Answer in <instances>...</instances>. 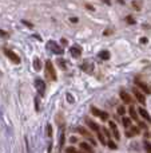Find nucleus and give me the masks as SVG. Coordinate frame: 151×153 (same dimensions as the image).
Listing matches in <instances>:
<instances>
[{"label": "nucleus", "mask_w": 151, "mask_h": 153, "mask_svg": "<svg viewBox=\"0 0 151 153\" xmlns=\"http://www.w3.org/2000/svg\"><path fill=\"white\" fill-rule=\"evenodd\" d=\"M45 76L51 81H56V71L54 69V65L50 61H47V63H45Z\"/></svg>", "instance_id": "obj_1"}, {"label": "nucleus", "mask_w": 151, "mask_h": 153, "mask_svg": "<svg viewBox=\"0 0 151 153\" xmlns=\"http://www.w3.org/2000/svg\"><path fill=\"white\" fill-rule=\"evenodd\" d=\"M76 132L79 133V134H82L83 137H86V138H87V140L90 141V143L92 144L94 146L96 145V141L94 140V138H92V136H91V133L88 132V130L86 129V128H83V126H78V128H76Z\"/></svg>", "instance_id": "obj_2"}, {"label": "nucleus", "mask_w": 151, "mask_h": 153, "mask_svg": "<svg viewBox=\"0 0 151 153\" xmlns=\"http://www.w3.org/2000/svg\"><path fill=\"white\" fill-rule=\"evenodd\" d=\"M91 113H92L95 117H99L102 121H107V120H108V113H106V111H103V110H100V109L95 108V106H92V108H91Z\"/></svg>", "instance_id": "obj_3"}, {"label": "nucleus", "mask_w": 151, "mask_h": 153, "mask_svg": "<svg viewBox=\"0 0 151 153\" xmlns=\"http://www.w3.org/2000/svg\"><path fill=\"white\" fill-rule=\"evenodd\" d=\"M4 54L11 59V61L13 62V63H16V65L20 63V58H19V55H18V54H15L13 51L8 50V48H4Z\"/></svg>", "instance_id": "obj_4"}, {"label": "nucleus", "mask_w": 151, "mask_h": 153, "mask_svg": "<svg viewBox=\"0 0 151 153\" xmlns=\"http://www.w3.org/2000/svg\"><path fill=\"white\" fill-rule=\"evenodd\" d=\"M110 129H111V132H112V136L115 137V140H120V133H119V130H118V126H117V124H115L114 121H110Z\"/></svg>", "instance_id": "obj_5"}, {"label": "nucleus", "mask_w": 151, "mask_h": 153, "mask_svg": "<svg viewBox=\"0 0 151 153\" xmlns=\"http://www.w3.org/2000/svg\"><path fill=\"white\" fill-rule=\"evenodd\" d=\"M133 91H134V95H135L136 101H139L142 105H144V103H146V97H144L143 93H142L141 90H138V89H134Z\"/></svg>", "instance_id": "obj_6"}, {"label": "nucleus", "mask_w": 151, "mask_h": 153, "mask_svg": "<svg viewBox=\"0 0 151 153\" xmlns=\"http://www.w3.org/2000/svg\"><path fill=\"white\" fill-rule=\"evenodd\" d=\"M86 124H87V126L90 128L91 130H94L95 133H99V132H100V128H99V125L96 124V122H94L92 120L86 118Z\"/></svg>", "instance_id": "obj_7"}, {"label": "nucleus", "mask_w": 151, "mask_h": 153, "mask_svg": "<svg viewBox=\"0 0 151 153\" xmlns=\"http://www.w3.org/2000/svg\"><path fill=\"white\" fill-rule=\"evenodd\" d=\"M35 86H36L37 91L40 93V95H44V91H45V83L42 81V79H36V81H35Z\"/></svg>", "instance_id": "obj_8"}, {"label": "nucleus", "mask_w": 151, "mask_h": 153, "mask_svg": "<svg viewBox=\"0 0 151 153\" xmlns=\"http://www.w3.org/2000/svg\"><path fill=\"white\" fill-rule=\"evenodd\" d=\"M120 98H122V101L125 103H128V105H133V102H134V100L131 98V95L128 94V93H126V91H120Z\"/></svg>", "instance_id": "obj_9"}, {"label": "nucleus", "mask_w": 151, "mask_h": 153, "mask_svg": "<svg viewBox=\"0 0 151 153\" xmlns=\"http://www.w3.org/2000/svg\"><path fill=\"white\" fill-rule=\"evenodd\" d=\"M79 148H80V151L84 152V153H94V148L88 143H80Z\"/></svg>", "instance_id": "obj_10"}, {"label": "nucleus", "mask_w": 151, "mask_h": 153, "mask_svg": "<svg viewBox=\"0 0 151 153\" xmlns=\"http://www.w3.org/2000/svg\"><path fill=\"white\" fill-rule=\"evenodd\" d=\"M138 113L141 114V117H142V118H144V120H146V121L151 122V117H150L149 111H147L144 108H139V109H138Z\"/></svg>", "instance_id": "obj_11"}, {"label": "nucleus", "mask_w": 151, "mask_h": 153, "mask_svg": "<svg viewBox=\"0 0 151 153\" xmlns=\"http://www.w3.org/2000/svg\"><path fill=\"white\" fill-rule=\"evenodd\" d=\"M139 132H141V130H139L136 126H131L130 130L126 132V136H127V137H133V136H135V134H139Z\"/></svg>", "instance_id": "obj_12"}, {"label": "nucleus", "mask_w": 151, "mask_h": 153, "mask_svg": "<svg viewBox=\"0 0 151 153\" xmlns=\"http://www.w3.org/2000/svg\"><path fill=\"white\" fill-rule=\"evenodd\" d=\"M135 83H136V85H138V86H139V87H141V89H142V90H143V91H144V93H147V94H150V93H151L150 87H149V86H147V85H144V83H143V82H141V81H135Z\"/></svg>", "instance_id": "obj_13"}, {"label": "nucleus", "mask_w": 151, "mask_h": 153, "mask_svg": "<svg viewBox=\"0 0 151 153\" xmlns=\"http://www.w3.org/2000/svg\"><path fill=\"white\" fill-rule=\"evenodd\" d=\"M48 46L54 48L52 51H54L55 54H62V53H63V50H62V48L59 47V46H56V43H55V42H50V43H48Z\"/></svg>", "instance_id": "obj_14"}, {"label": "nucleus", "mask_w": 151, "mask_h": 153, "mask_svg": "<svg viewBox=\"0 0 151 153\" xmlns=\"http://www.w3.org/2000/svg\"><path fill=\"white\" fill-rule=\"evenodd\" d=\"M128 113H130L131 118L135 120V121H138V114H136V110H135V108H134V106H130V109H128Z\"/></svg>", "instance_id": "obj_15"}, {"label": "nucleus", "mask_w": 151, "mask_h": 153, "mask_svg": "<svg viewBox=\"0 0 151 153\" xmlns=\"http://www.w3.org/2000/svg\"><path fill=\"white\" fill-rule=\"evenodd\" d=\"M122 122H123V126H125L126 129H130V128H131V118L125 117V118L122 120Z\"/></svg>", "instance_id": "obj_16"}, {"label": "nucleus", "mask_w": 151, "mask_h": 153, "mask_svg": "<svg viewBox=\"0 0 151 153\" xmlns=\"http://www.w3.org/2000/svg\"><path fill=\"white\" fill-rule=\"evenodd\" d=\"M71 55L75 56V58H78V56L80 55V48L79 47H71Z\"/></svg>", "instance_id": "obj_17"}, {"label": "nucleus", "mask_w": 151, "mask_h": 153, "mask_svg": "<svg viewBox=\"0 0 151 153\" xmlns=\"http://www.w3.org/2000/svg\"><path fill=\"white\" fill-rule=\"evenodd\" d=\"M96 136H98V140L100 141V144H102V145H107V141H106V138H104V136L100 132H99V133H96Z\"/></svg>", "instance_id": "obj_18"}, {"label": "nucleus", "mask_w": 151, "mask_h": 153, "mask_svg": "<svg viewBox=\"0 0 151 153\" xmlns=\"http://www.w3.org/2000/svg\"><path fill=\"white\" fill-rule=\"evenodd\" d=\"M107 145H108V148H110V149H112V151L118 149V145H117V144H115L112 140H108V141H107Z\"/></svg>", "instance_id": "obj_19"}, {"label": "nucleus", "mask_w": 151, "mask_h": 153, "mask_svg": "<svg viewBox=\"0 0 151 153\" xmlns=\"http://www.w3.org/2000/svg\"><path fill=\"white\" fill-rule=\"evenodd\" d=\"M99 58H102V59H108V58H110V53H108V51H102V53H99Z\"/></svg>", "instance_id": "obj_20"}, {"label": "nucleus", "mask_w": 151, "mask_h": 153, "mask_svg": "<svg viewBox=\"0 0 151 153\" xmlns=\"http://www.w3.org/2000/svg\"><path fill=\"white\" fill-rule=\"evenodd\" d=\"M143 145H144V151H146L147 153H151V143H149V141H144Z\"/></svg>", "instance_id": "obj_21"}, {"label": "nucleus", "mask_w": 151, "mask_h": 153, "mask_svg": "<svg viewBox=\"0 0 151 153\" xmlns=\"http://www.w3.org/2000/svg\"><path fill=\"white\" fill-rule=\"evenodd\" d=\"M125 113H126V108L125 106H119V108H118V114H119V116H125Z\"/></svg>", "instance_id": "obj_22"}, {"label": "nucleus", "mask_w": 151, "mask_h": 153, "mask_svg": "<svg viewBox=\"0 0 151 153\" xmlns=\"http://www.w3.org/2000/svg\"><path fill=\"white\" fill-rule=\"evenodd\" d=\"M79 151H78V149H75L74 146H68V148L66 149V153H78Z\"/></svg>", "instance_id": "obj_23"}, {"label": "nucleus", "mask_w": 151, "mask_h": 153, "mask_svg": "<svg viewBox=\"0 0 151 153\" xmlns=\"http://www.w3.org/2000/svg\"><path fill=\"white\" fill-rule=\"evenodd\" d=\"M133 8H135V10H141V1H133Z\"/></svg>", "instance_id": "obj_24"}, {"label": "nucleus", "mask_w": 151, "mask_h": 153, "mask_svg": "<svg viewBox=\"0 0 151 153\" xmlns=\"http://www.w3.org/2000/svg\"><path fill=\"white\" fill-rule=\"evenodd\" d=\"M34 67H35V69H36V70H39L40 69V62H39V59H35V62H34Z\"/></svg>", "instance_id": "obj_25"}, {"label": "nucleus", "mask_w": 151, "mask_h": 153, "mask_svg": "<svg viewBox=\"0 0 151 153\" xmlns=\"http://www.w3.org/2000/svg\"><path fill=\"white\" fill-rule=\"evenodd\" d=\"M0 35H1V36H5V38H8V36H10V34H8V32L1 31V30H0Z\"/></svg>", "instance_id": "obj_26"}, {"label": "nucleus", "mask_w": 151, "mask_h": 153, "mask_svg": "<svg viewBox=\"0 0 151 153\" xmlns=\"http://www.w3.org/2000/svg\"><path fill=\"white\" fill-rule=\"evenodd\" d=\"M103 132H104V134H106L107 136V137H111V134H110V130H107V129H103Z\"/></svg>", "instance_id": "obj_27"}, {"label": "nucleus", "mask_w": 151, "mask_h": 153, "mask_svg": "<svg viewBox=\"0 0 151 153\" xmlns=\"http://www.w3.org/2000/svg\"><path fill=\"white\" fill-rule=\"evenodd\" d=\"M47 129H48V136H50V137H51V134H52V129H51V126H50V125H48V126H47Z\"/></svg>", "instance_id": "obj_28"}, {"label": "nucleus", "mask_w": 151, "mask_h": 153, "mask_svg": "<svg viewBox=\"0 0 151 153\" xmlns=\"http://www.w3.org/2000/svg\"><path fill=\"white\" fill-rule=\"evenodd\" d=\"M127 22H128V23H134V19H131V16H128V18H127Z\"/></svg>", "instance_id": "obj_29"}, {"label": "nucleus", "mask_w": 151, "mask_h": 153, "mask_svg": "<svg viewBox=\"0 0 151 153\" xmlns=\"http://www.w3.org/2000/svg\"><path fill=\"white\" fill-rule=\"evenodd\" d=\"M76 137H71V143H76Z\"/></svg>", "instance_id": "obj_30"}, {"label": "nucleus", "mask_w": 151, "mask_h": 153, "mask_svg": "<svg viewBox=\"0 0 151 153\" xmlns=\"http://www.w3.org/2000/svg\"><path fill=\"white\" fill-rule=\"evenodd\" d=\"M71 22H74V23H76V22H78V19H76V18H71Z\"/></svg>", "instance_id": "obj_31"}, {"label": "nucleus", "mask_w": 151, "mask_h": 153, "mask_svg": "<svg viewBox=\"0 0 151 153\" xmlns=\"http://www.w3.org/2000/svg\"><path fill=\"white\" fill-rule=\"evenodd\" d=\"M103 1H104V3H106V4H108V5H110V4H111V1H110V0H103Z\"/></svg>", "instance_id": "obj_32"}, {"label": "nucleus", "mask_w": 151, "mask_h": 153, "mask_svg": "<svg viewBox=\"0 0 151 153\" xmlns=\"http://www.w3.org/2000/svg\"><path fill=\"white\" fill-rule=\"evenodd\" d=\"M141 128H143V129H146V124H143V122H142V124H141Z\"/></svg>", "instance_id": "obj_33"}, {"label": "nucleus", "mask_w": 151, "mask_h": 153, "mask_svg": "<svg viewBox=\"0 0 151 153\" xmlns=\"http://www.w3.org/2000/svg\"><path fill=\"white\" fill-rule=\"evenodd\" d=\"M78 153H84V152H82V151H79V152H78Z\"/></svg>", "instance_id": "obj_34"}]
</instances>
